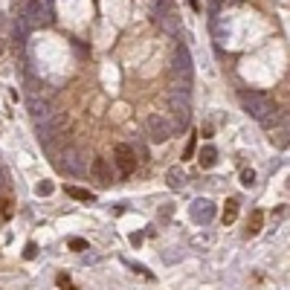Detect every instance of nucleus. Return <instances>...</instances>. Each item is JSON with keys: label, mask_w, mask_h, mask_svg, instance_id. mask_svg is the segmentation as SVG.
<instances>
[{"label": "nucleus", "mask_w": 290, "mask_h": 290, "mask_svg": "<svg viewBox=\"0 0 290 290\" xmlns=\"http://www.w3.org/2000/svg\"><path fill=\"white\" fill-rule=\"evenodd\" d=\"M241 104H244V110H247L250 116H256L258 122L264 119V116H270V110H276L273 99H270L267 93H258V90L241 93Z\"/></svg>", "instance_id": "nucleus-1"}, {"label": "nucleus", "mask_w": 290, "mask_h": 290, "mask_svg": "<svg viewBox=\"0 0 290 290\" xmlns=\"http://www.w3.org/2000/svg\"><path fill=\"white\" fill-rule=\"evenodd\" d=\"M145 131H148V139L151 142H166L171 137V122L166 116H160V113H151L145 119Z\"/></svg>", "instance_id": "nucleus-2"}, {"label": "nucleus", "mask_w": 290, "mask_h": 290, "mask_svg": "<svg viewBox=\"0 0 290 290\" xmlns=\"http://www.w3.org/2000/svg\"><path fill=\"white\" fill-rule=\"evenodd\" d=\"M113 160H116V166H119L122 177H128L131 171L137 169V151H134V145H128V142H119V145L113 148Z\"/></svg>", "instance_id": "nucleus-3"}, {"label": "nucleus", "mask_w": 290, "mask_h": 290, "mask_svg": "<svg viewBox=\"0 0 290 290\" xmlns=\"http://www.w3.org/2000/svg\"><path fill=\"white\" fill-rule=\"evenodd\" d=\"M90 177L99 183V186H110L113 183V171H110V163L104 157H93L90 163Z\"/></svg>", "instance_id": "nucleus-4"}, {"label": "nucleus", "mask_w": 290, "mask_h": 290, "mask_svg": "<svg viewBox=\"0 0 290 290\" xmlns=\"http://www.w3.org/2000/svg\"><path fill=\"white\" fill-rule=\"evenodd\" d=\"M23 17H26L29 23H47V20H50L47 3H44V0H26V3H23Z\"/></svg>", "instance_id": "nucleus-5"}, {"label": "nucleus", "mask_w": 290, "mask_h": 290, "mask_svg": "<svg viewBox=\"0 0 290 290\" xmlns=\"http://www.w3.org/2000/svg\"><path fill=\"white\" fill-rule=\"evenodd\" d=\"M261 226H264V209H253V215H250V221H247L244 235H247V238H256L258 232H261Z\"/></svg>", "instance_id": "nucleus-6"}, {"label": "nucleus", "mask_w": 290, "mask_h": 290, "mask_svg": "<svg viewBox=\"0 0 290 290\" xmlns=\"http://www.w3.org/2000/svg\"><path fill=\"white\" fill-rule=\"evenodd\" d=\"M192 215H194L197 221L209 223V221H212V215H215V206L209 203V200H197V203H194V209H192Z\"/></svg>", "instance_id": "nucleus-7"}, {"label": "nucleus", "mask_w": 290, "mask_h": 290, "mask_svg": "<svg viewBox=\"0 0 290 290\" xmlns=\"http://www.w3.org/2000/svg\"><path fill=\"white\" fill-rule=\"evenodd\" d=\"M64 192H67L73 200H85V203H93V200H96V194H93V192L79 189V186H64Z\"/></svg>", "instance_id": "nucleus-8"}, {"label": "nucleus", "mask_w": 290, "mask_h": 290, "mask_svg": "<svg viewBox=\"0 0 290 290\" xmlns=\"http://www.w3.org/2000/svg\"><path fill=\"white\" fill-rule=\"evenodd\" d=\"M61 169H67L70 174H79V171H82V160H79V154H76V151H67V154H64Z\"/></svg>", "instance_id": "nucleus-9"}, {"label": "nucleus", "mask_w": 290, "mask_h": 290, "mask_svg": "<svg viewBox=\"0 0 290 290\" xmlns=\"http://www.w3.org/2000/svg\"><path fill=\"white\" fill-rule=\"evenodd\" d=\"M221 218H223V223H226V226H229V223H235V218H238V200H235V197H229V200H226Z\"/></svg>", "instance_id": "nucleus-10"}, {"label": "nucleus", "mask_w": 290, "mask_h": 290, "mask_svg": "<svg viewBox=\"0 0 290 290\" xmlns=\"http://www.w3.org/2000/svg\"><path fill=\"white\" fill-rule=\"evenodd\" d=\"M197 160H200V169H212V166L218 163V151H215L212 145H206L203 151H200V157H197Z\"/></svg>", "instance_id": "nucleus-11"}, {"label": "nucleus", "mask_w": 290, "mask_h": 290, "mask_svg": "<svg viewBox=\"0 0 290 290\" xmlns=\"http://www.w3.org/2000/svg\"><path fill=\"white\" fill-rule=\"evenodd\" d=\"M183 183H186V174L180 169H169V186L171 189H183Z\"/></svg>", "instance_id": "nucleus-12"}, {"label": "nucleus", "mask_w": 290, "mask_h": 290, "mask_svg": "<svg viewBox=\"0 0 290 290\" xmlns=\"http://www.w3.org/2000/svg\"><path fill=\"white\" fill-rule=\"evenodd\" d=\"M241 186H244V189H253V186H256V171H253V169H244V171H241Z\"/></svg>", "instance_id": "nucleus-13"}, {"label": "nucleus", "mask_w": 290, "mask_h": 290, "mask_svg": "<svg viewBox=\"0 0 290 290\" xmlns=\"http://www.w3.org/2000/svg\"><path fill=\"white\" fill-rule=\"evenodd\" d=\"M194 148H197V137H189V142H186V148H183V157H180V160H192V157H194Z\"/></svg>", "instance_id": "nucleus-14"}, {"label": "nucleus", "mask_w": 290, "mask_h": 290, "mask_svg": "<svg viewBox=\"0 0 290 290\" xmlns=\"http://www.w3.org/2000/svg\"><path fill=\"white\" fill-rule=\"evenodd\" d=\"M70 250L73 253H85V250H90V244L85 238H70Z\"/></svg>", "instance_id": "nucleus-15"}, {"label": "nucleus", "mask_w": 290, "mask_h": 290, "mask_svg": "<svg viewBox=\"0 0 290 290\" xmlns=\"http://www.w3.org/2000/svg\"><path fill=\"white\" fill-rule=\"evenodd\" d=\"M55 282H58V288H64V290H76V285H73V279H70L67 273H58Z\"/></svg>", "instance_id": "nucleus-16"}, {"label": "nucleus", "mask_w": 290, "mask_h": 290, "mask_svg": "<svg viewBox=\"0 0 290 290\" xmlns=\"http://www.w3.org/2000/svg\"><path fill=\"white\" fill-rule=\"evenodd\" d=\"M35 253H38V247H35V244H26V250H23V258H35Z\"/></svg>", "instance_id": "nucleus-17"}, {"label": "nucleus", "mask_w": 290, "mask_h": 290, "mask_svg": "<svg viewBox=\"0 0 290 290\" xmlns=\"http://www.w3.org/2000/svg\"><path fill=\"white\" fill-rule=\"evenodd\" d=\"M52 192V183H41V186H38V194H50Z\"/></svg>", "instance_id": "nucleus-18"}, {"label": "nucleus", "mask_w": 290, "mask_h": 290, "mask_svg": "<svg viewBox=\"0 0 290 290\" xmlns=\"http://www.w3.org/2000/svg\"><path fill=\"white\" fill-rule=\"evenodd\" d=\"M189 3H192V9H194V12H200V0H189Z\"/></svg>", "instance_id": "nucleus-19"}, {"label": "nucleus", "mask_w": 290, "mask_h": 290, "mask_svg": "<svg viewBox=\"0 0 290 290\" xmlns=\"http://www.w3.org/2000/svg\"><path fill=\"white\" fill-rule=\"evenodd\" d=\"M0 52H3V41H0Z\"/></svg>", "instance_id": "nucleus-20"}]
</instances>
